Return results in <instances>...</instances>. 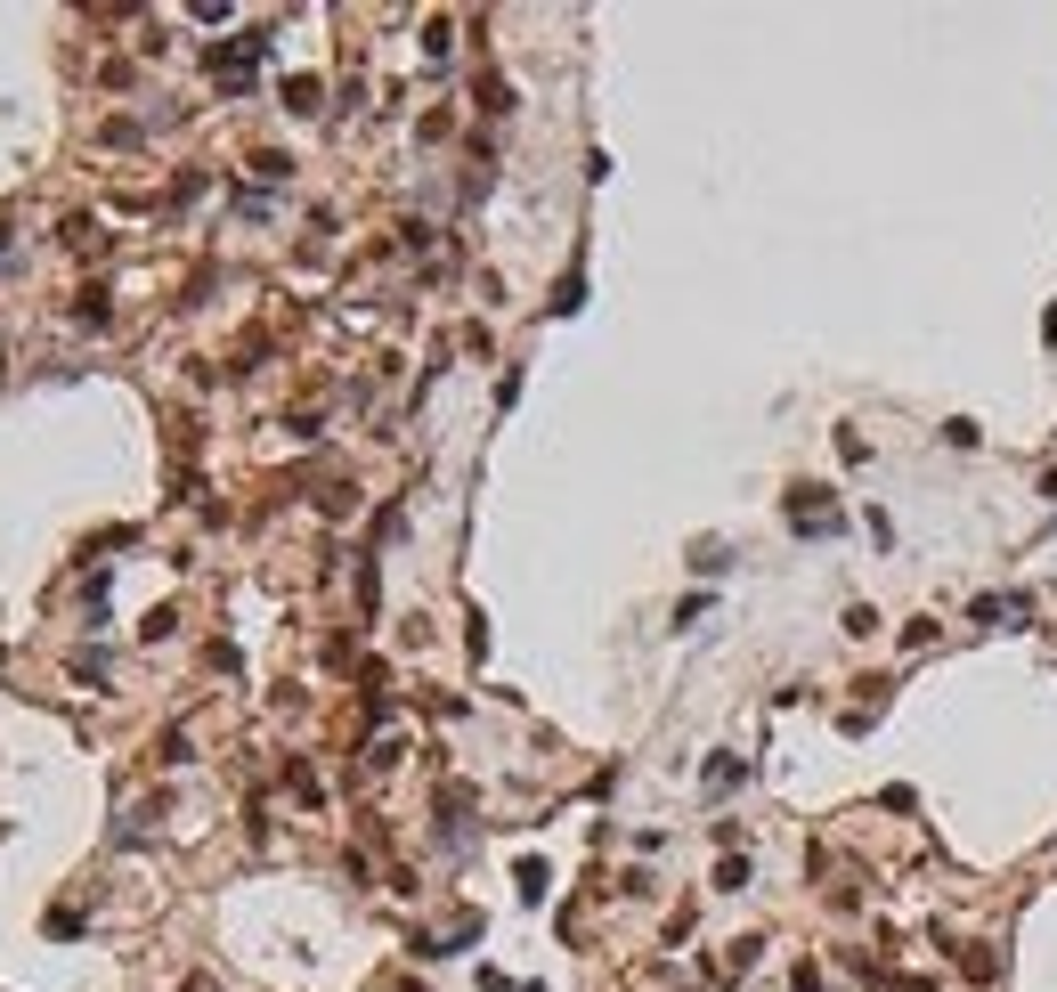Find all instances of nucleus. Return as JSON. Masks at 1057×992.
<instances>
[{"instance_id":"obj_3","label":"nucleus","mask_w":1057,"mask_h":992,"mask_svg":"<svg viewBox=\"0 0 1057 992\" xmlns=\"http://www.w3.org/2000/svg\"><path fill=\"white\" fill-rule=\"evenodd\" d=\"M285 98H293V114H318V82H309V74H293Z\"/></svg>"},{"instance_id":"obj_2","label":"nucleus","mask_w":1057,"mask_h":992,"mask_svg":"<svg viewBox=\"0 0 1057 992\" xmlns=\"http://www.w3.org/2000/svg\"><path fill=\"white\" fill-rule=\"evenodd\" d=\"M740 781H749V765H740V757H716V765H708V789H716V797L740 789Z\"/></svg>"},{"instance_id":"obj_1","label":"nucleus","mask_w":1057,"mask_h":992,"mask_svg":"<svg viewBox=\"0 0 1057 992\" xmlns=\"http://www.w3.org/2000/svg\"><path fill=\"white\" fill-rule=\"evenodd\" d=\"M789 521H797V529H805V537H814V529H822V537H830V529H838V521H846V513H838V505H830V488H789Z\"/></svg>"}]
</instances>
